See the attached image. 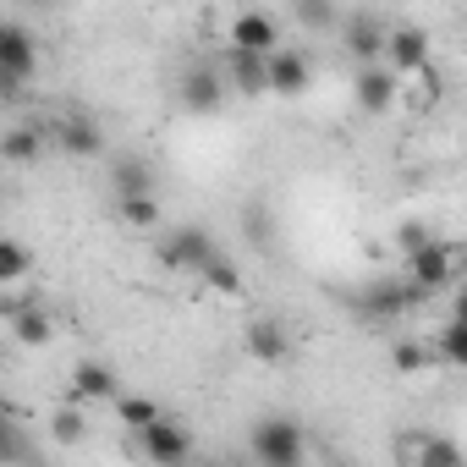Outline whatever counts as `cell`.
<instances>
[{
	"mask_svg": "<svg viewBox=\"0 0 467 467\" xmlns=\"http://www.w3.org/2000/svg\"><path fill=\"white\" fill-rule=\"evenodd\" d=\"M248 451H254V462H265V467H297V462L308 456V434H303V423H297V418L270 412V418H259V423H254Z\"/></svg>",
	"mask_w": 467,
	"mask_h": 467,
	"instance_id": "obj_1",
	"label": "cell"
},
{
	"mask_svg": "<svg viewBox=\"0 0 467 467\" xmlns=\"http://www.w3.org/2000/svg\"><path fill=\"white\" fill-rule=\"evenodd\" d=\"M407 281H412L423 297L456 286V243H451V237H423L418 248H407Z\"/></svg>",
	"mask_w": 467,
	"mask_h": 467,
	"instance_id": "obj_2",
	"label": "cell"
},
{
	"mask_svg": "<svg viewBox=\"0 0 467 467\" xmlns=\"http://www.w3.org/2000/svg\"><path fill=\"white\" fill-rule=\"evenodd\" d=\"M225 94H231V88H225V72L209 67V61H192V67L182 72V83H176V99H182L187 116H220Z\"/></svg>",
	"mask_w": 467,
	"mask_h": 467,
	"instance_id": "obj_3",
	"label": "cell"
},
{
	"mask_svg": "<svg viewBox=\"0 0 467 467\" xmlns=\"http://www.w3.org/2000/svg\"><path fill=\"white\" fill-rule=\"evenodd\" d=\"M396 94H401V78L385 67V61H363L358 78H352V105L358 116H390L396 110Z\"/></svg>",
	"mask_w": 467,
	"mask_h": 467,
	"instance_id": "obj_4",
	"label": "cell"
},
{
	"mask_svg": "<svg viewBox=\"0 0 467 467\" xmlns=\"http://www.w3.org/2000/svg\"><path fill=\"white\" fill-rule=\"evenodd\" d=\"M214 254H220V243L209 237V231H198V225H176L171 237L160 243V265L165 270H182V275H198Z\"/></svg>",
	"mask_w": 467,
	"mask_h": 467,
	"instance_id": "obj_5",
	"label": "cell"
},
{
	"mask_svg": "<svg viewBox=\"0 0 467 467\" xmlns=\"http://www.w3.org/2000/svg\"><path fill=\"white\" fill-rule=\"evenodd\" d=\"M379 61H385L396 78H412V72H423V67L434 61L429 28H412V23H401V28H385V50H379Z\"/></svg>",
	"mask_w": 467,
	"mask_h": 467,
	"instance_id": "obj_6",
	"label": "cell"
},
{
	"mask_svg": "<svg viewBox=\"0 0 467 467\" xmlns=\"http://www.w3.org/2000/svg\"><path fill=\"white\" fill-rule=\"evenodd\" d=\"M0 72L17 78V83H34L39 78V39H34L28 23L0 17Z\"/></svg>",
	"mask_w": 467,
	"mask_h": 467,
	"instance_id": "obj_7",
	"label": "cell"
},
{
	"mask_svg": "<svg viewBox=\"0 0 467 467\" xmlns=\"http://www.w3.org/2000/svg\"><path fill=\"white\" fill-rule=\"evenodd\" d=\"M308 83H314V61L303 56V50H270L265 56V94H281V99H297V94H308Z\"/></svg>",
	"mask_w": 467,
	"mask_h": 467,
	"instance_id": "obj_8",
	"label": "cell"
},
{
	"mask_svg": "<svg viewBox=\"0 0 467 467\" xmlns=\"http://www.w3.org/2000/svg\"><path fill=\"white\" fill-rule=\"evenodd\" d=\"M138 451L149 456V462H160V467H176V462H187L192 456V434L176 423V418H154V423H143L138 429Z\"/></svg>",
	"mask_w": 467,
	"mask_h": 467,
	"instance_id": "obj_9",
	"label": "cell"
},
{
	"mask_svg": "<svg viewBox=\"0 0 467 467\" xmlns=\"http://www.w3.org/2000/svg\"><path fill=\"white\" fill-rule=\"evenodd\" d=\"M56 143H61V154H72V160H99V154H105V132H99V121L83 116V110H67V116H61Z\"/></svg>",
	"mask_w": 467,
	"mask_h": 467,
	"instance_id": "obj_10",
	"label": "cell"
},
{
	"mask_svg": "<svg viewBox=\"0 0 467 467\" xmlns=\"http://www.w3.org/2000/svg\"><path fill=\"white\" fill-rule=\"evenodd\" d=\"M231 45H237V50H259V56H270V50L281 45V23H275L270 12L248 6V12L231 17Z\"/></svg>",
	"mask_w": 467,
	"mask_h": 467,
	"instance_id": "obj_11",
	"label": "cell"
},
{
	"mask_svg": "<svg viewBox=\"0 0 467 467\" xmlns=\"http://www.w3.org/2000/svg\"><path fill=\"white\" fill-rule=\"evenodd\" d=\"M336 28H341V45H347V56H352L358 67H363V61H379V50H385V28H379V17L352 12V17H341Z\"/></svg>",
	"mask_w": 467,
	"mask_h": 467,
	"instance_id": "obj_12",
	"label": "cell"
},
{
	"mask_svg": "<svg viewBox=\"0 0 467 467\" xmlns=\"http://www.w3.org/2000/svg\"><path fill=\"white\" fill-rule=\"evenodd\" d=\"M243 347H248L254 363H286V358H292V336H286L281 319H248Z\"/></svg>",
	"mask_w": 467,
	"mask_h": 467,
	"instance_id": "obj_13",
	"label": "cell"
},
{
	"mask_svg": "<svg viewBox=\"0 0 467 467\" xmlns=\"http://www.w3.org/2000/svg\"><path fill=\"white\" fill-rule=\"evenodd\" d=\"M220 72H225V88H237L243 99H259L265 94V56L259 50H237V45H231Z\"/></svg>",
	"mask_w": 467,
	"mask_h": 467,
	"instance_id": "obj_14",
	"label": "cell"
},
{
	"mask_svg": "<svg viewBox=\"0 0 467 467\" xmlns=\"http://www.w3.org/2000/svg\"><path fill=\"white\" fill-rule=\"evenodd\" d=\"M121 396V374L110 363H78L72 368V401H116Z\"/></svg>",
	"mask_w": 467,
	"mask_h": 467,
	"instance_id": "obj_15",
	"label": "cell"
},
{
	"mask_svg": "<svg viewBox=\"0 0 467 467\" xmlns=\"http://www.w3.org/2000/svg\"><path fill=\"white\" fill-rule=\"evenodd\" d=\"M110 192H160L154 165L143 154H116L110 160Z\"/></svg>",
	"mask_w": 467,
	"mask_h": 467,
	"instance_id": "obj_16",
	"label": "cell"
},
{
	"mask_svg": "<svg viewBox=\"0 0 467 467\" xmlns=\"http://www.w3.org/2000/svg\"><path fill=\"white\" fill-rule=\"evenodd\" d=\"M401 462H423V467H456L462 462V445L456 440H434V434H412V440H401Z\"/></svg>",
	"mask_w": 467,
	"mask_h": 467,
	"instance_id": "obj_17",
	"label": "cell"
},
{
	"mask_svg": "<svg viewBox=\"0 0 467 467\" xmlns=\"http://www.w3.org/2000/svg\"><path fill=\"white\" fill-rule=\"evenodd\" d=\"M116 214L132 231H154L160 225V192H116Z\"/></svg>",
	"mask_w": 467,
	"mask_h": 467,
	"instance_id": "obj_18",
	"label": "cell"
},
{
	"mask_svg": "<svg viewBox=\"0 0 467 467\" xmlns=\"http://www.w3.org/2000/svg\"><path fill=\"white\" fill-rule=\"evenodd\" d=\"M434 352H440L445 368H467V319H462V314H451V319L434 330Z\"/></svg>",
	"mask_w": 467,
	"mask_h": 467,
	"instance_id": "obj_19",
	"label": "cell"
},
{
	"mask_svg": "<svg viewBox=\"0 0 467 467\" xmlns=\"http://www.w3.org/2000/svg\"><path fill=\"white\" fill-rule=\"evenodd\" d=\"M39 154H45V132H34V127H12L0 138V160L6 165H34Z\"/></svg>",
	"mask_w": 467,
	"mask_h": 467,
	"instance_id": "obj_20",
	"label": "cell"
},
{
	"mask_svg": "<svg viewBox=\"0 0 467 467\" xmlns=\"http://www.w3.org/2000/svg\"><path fill=\"white\" fill-rule=\"evenodd\" d=\"M198 281H203V292H214V297H237V292H243V270L231 265L225 254H214V259L198 270Z\"/></svg>",
	"mask_w": 467,
	"mask_h": 467,
	"instance_id": "obj_21",
	"label": "cell"
},
{
	"mask_svg": "<svg viewBox=\"0 0 467 467\" xmlns=\"http://www.w3.org/2000/svg\"><path fill=\"white\" fill-rule=\"evenodd\" d=\"M12 336H17L23 347H50V341H56V325H50L45 308H17V314H12Z\"/></svg>",
	"mask_w": 467,
	"mask_h": 467,
	"instance_id": "obj_22",
	"label": "cell"
},
{
	"mask_svg": "<svg viewBox=\"0 0 467 467\" xmlns=\"http://www.w3.org/2000/svg\"><path fill=\"white\" fill-rule=\"evenodd\" d=\"M292 23L314 28V34H330L341 23V6H336V0H292Z\"/></svg>",
	"mask_w": 467,
	"mask_h": 467,
	"instance_id": "obj_23",
	"label": "cell"
},
{
	"mask_svg": "<svg viewBox=\"0 0 467 467\" xmlns=\"http://www.w3.org/2000/svg\"><path fill=\"white\" fill-rule=\"evenodd\" d=\"M28 270H34V254H28L17 237H0V286L28 281Z\"/></svg>",
	"mask_w": 467,
	"mask_h": 467,
	"instance_id": "obj_24",
	"label": "cell"
},
{
	"mask_svg": "<svg viewBox=\"0 0 467 467\" xmlns=\"http://www.w3.org/2000/svg\"><path fill=\"white\" fill-rule=\"evenodd\" d=\"M110 407H116V423H127L132 434H138L143 423H154V418H160V401H149V396H127V390H121Z\"/></svg>",
	"mask_w": 467,
	"mask_h": 467,
	"instance_id": "obj_25",
	"label": "cell"
},
{
	"mask_svg": "<svg viewBox=\"0 0 467 467\" xmlns=\"http://www.w3.org/2000/svg\"><path fill=\"white\" fill-rule=\"evenodd\" d=\"M390 363H396L401 374H423V368L434 363V347H429V341H396Z\"/></svg>",
	"mask_w": 467,
	"mask_h": 467,
	"instance_id": "obj_26",
	"label": "cell"
},
{
	"mask_svg": "<svg viewBox=\"0 0 467 467\" xmlns=\"http://www.w3.org/2000/svg\"><path fill=\"white\" fill-rule=\"evenodd\" d=\"M50 423H56V434H61V440H83V412H72V407H61V412H56Z\"/></svg>",
	"mask_w": 467,
	"mask_h": 467,
	"instance_id": "obj_27",
	"label": "cell"
},
{
	"mask_svg": "<svg viewBox=\"0 0 467 467\" xmlns=\"http://www.w3.org/2000/svg\"><path fill=\"white\" fill-rule=\"evenodd\" d=\"M23 456H28V440H23L17 423H12L6 434H0V462H23Z\"/></svg>",
	"mask_w": 467,
	"mask_h": 467,
	"instance_id": "obj_28",
	"label": "cell"
},
{
	"mask_svg": "<svg viewBox=\"0 0 467 467\" xmlns=\"http://www.w3.org/2000/svg\"><path fill=\"white\" fill-rule=\"evenodd\" d=\"M243 225L254 231V243H270V220H265V209H254V214H243Z\"/></svg>",
	"mask_w": 467,
	"mask_h": 467,
	"instance_id": "obj_29",
	"label": "cell"
},
{
	"mask_svg": "<svg viewBox=\"0 0 467 467\" xmlns=\"http://www.w3.org/2000/svg\"><path fill=\"white\" fill-rule=\"evenodd\" d=\"M23 88H28V83H17V78H6V72H0V105H12Z\"/></svg>",
	"mask_w": 467,
	"mask_h": 467,
	"instance_id": "obj_30",
	"label": "cell"
},
{
	"mask_svg": "<svg viewBox=\"0 0 467 467\" xmlns=\"http://www.w3.org/2000/svg\"><path fill=\"white\" fill-rule=\"evenodd\" d=\"M6 429H12V407H6V401H0V434H6Z\"/></svg>",
	"mask_w": 467,
	"mask_h": 467,
	"instance_id": "obj_31",
	"label": "cell"
},
{
	"mask_svg": "<svg viewBox=\"0 0 467 467\" xmlns=\"http://www.w3.org/2000/svg\"><path fill=\"white\" fill-rule=\"evenodd\" d=\"M28 6H34V12H50V6H61V0H28Z\"/></svg>",
	"mask_w": 467,
	"mask_h": 467,
	"instance_id": "obj_32",
	"label": "cell"
}]
</instances>
